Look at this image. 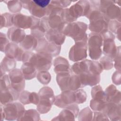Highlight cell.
<instances>
[{
  "label": "cell",
  "mask_w": 121,
  "mask_h": 121,
  "mask_svg": "<svg viewBox=\"0 0 121 121\" xmlns=\"http://www.w3.org/2000/svg\"><path fill=\"white\" fill-rule=\"evenodd\" d=\"M91 7L89 0H79L69 9L63 10L62 16L67 21H74L80 16L87 14Z\"/></svg>",
  "instance_id": "1"
},
{
  "label": "cell",
  "mask_w": 121,
  "mask_h": 121,
  "mask_svg": "<svg viewBox=\"0 0 121 121\" xmlns=\"http://www.w3.org/2000/svg\"><path fill=\"white\" fill-rule=\"evenodd\" d=\"M99 10L107 17L114 18L120 16V8L112 0H94Z\"/></svg>",
  "instance_id": "2"
},
{
  "label": "cell",
  "mask_w": 121,
  "mask_h": 121,
  "mask_svg": "<svg viewBox=\"0 0 121 121\" xmlns=\"http://www.w3.org/2000/svg\"><path fill=\"white\" fill-rule=\"evenodd\" d=\"M102 44V38L100 35H93L89 41L90 57L94 59L99 58L101 54L100 46Z\"/></svg>",
  "instance_id": "3"
},
{
  "label": "cell",
  "mask_w": 121,
  "mask_h": 121,
  "mask_svg": "<svg viewBox=\"0 0 121 121\" xmlns=\"http://www.w3.org/2000/svg\"><path fill=\"white\" fill-rule=\"evenodd\" d=\"M86 56V46L84 43L73 46L70 51L69 58L73 61L82 60Z\"/></svg>",
  "instance_id": "4"
},
{
  "label": "cell",
  "mask_w": 121,
  "mask_h": 121,
  "mask_svg": "<svg viewBox=\"0 0 121 121\" xmlns=\"http://www.w3.org/2000/svg\"><path fill=\"white\" fill-rule=\"evenodd\" d=\"M32 60H38L35 62V65L39 70L48 69L50 67L51 58L47 54H39L32 58Z\"/></svg>",
  "instance_id": "5"
},
{
  "label": "cell",
  "mask_w": 121,
  "mask_h": 121,
  "mask_svg": "<svg viewBox=\"0 0 121 121\" xmlns=\"http://www.w3.org/2000/svg\"><path fill=\"white\" fill-rule=\"evenodd\" d=\"M12 85L17 90H21L24 88V81L21 73L17 69L14 70L10 74Z\"/></svg>",
  "instance_id": "6"
},
{
  "label": "cell",
  "mask_w": 121,
  "mask_h": 121,
  "mask_svg": "<svg viewBox=\"0 0 121 121\" xmlns=\"http://www.w3.org/2000/svg\"><path fill=\"white\" fill-rule=\"evenodd\" d=\"M14 16L15 24L17 26L22 28H28L31 24V17L26 16L21 14L15 15Z\"/></svg>",
  "instance_id": "7"
},
{
  "label": "cell",
  "mask_w": 121,
  "mask_h": 121,
  "mask_svg": "<svg viewBox=\"0 0 121 121\" xmlns=\"http://www.w3.org/2000/svg\"><path fill=\"white\" fill-rule=\"evenodd\" d=\"M46 9H43L36 5L33 0H30V2L28 8L30 13L33 15L38 17H42L46 15Z\"/></svg>",
  "instance_id": "8"
},
{
  "label": "cell",
  "mask_w": 121,
  "mask_h": 121,
  "mask_svg": "<svg viewBox=\"0 0 121 121\" xmlns=\"http://www.w3.org/2000/svg\"><path fill=\"white\" fill-rule=\"evenodd\" d=\"M83 84L85 85L92 86L99 82L100 77L98 75H94L93 74H82L81 76Z\"/></svg>",
  "instance_id": "9"
},
{
  "label": "cell",
  "mask_w": 121,
  "mask_h": 121,
  "mask_svg": "<svg viewBox=\"0 0 121 121\" xmlns=\"http://www.w3.org/2000/svg\"><path fill=\"white\" fill-rule=\"evenodd\" d=\"M25 35L23 31L18 29L12 28L9 32V36L11 40L15 42H20L22 40Z\"/></svg>",
  "instance_id": "10"
},
{
  "label": "cell",
  "mask_w": 121,
  "mask_h": 121,
  "mask_svg": "<svg viewBox=\"0 0 121 121\" xmlns=\"http://www.w3.org/2000/svg\"><path fill=\"white\" fill-rule=\"evenodd\" d=\"M47 36L48 37V39L57 44H61L65 39V37L59 33L53 31L52 32H49L47 34Z\"/></svg>",
  "instance_id": "11"
},
{
  "label": "cell",
  "mask_w": 121,
  "mask_h": 121,
  "mask_svg": "<svg viewBox=\"0 0 121 121\" xmlns=\"http://www.w3.org/2000/svg\"><path fill=\"white\" fill-rule=\"evenodd\" d=\"M90 63V61L86 60L83 62L75 64L73 67V71L77 74L83 73L88 69Z\"/></svg>",
  "instance_id": "12"
},
{
  "label": "cell",
  "mask_w": 121,
  "mask_h": 121,
  "mask_svg": "<svg viewBox=\"0 0 121 121\" xmlns=\"http://www.w3.org/2000/svg\"><path fill=\"white\" fill-rule=\"evenodd\" d=\"M23 73L26 79H31L35 77V68L30 65L29 63L25 64L23 68Z\"/></svg>",
  "instance_id": "13"
},
{
  "label": "cell",
  "mask_w": 121,
  "mask_h": 121,
  "mask_svg": "<svg viewBox=\"0 0 121 121\" xmlns=\"http://www.w3.org/2000/svg\"><path fill=\"white\" fill-rule=\"evenodd\" d=\"M7 2L9 9L12 12H17L20 11L22 5L20 0H8L5 1Z\"/></svg>",
  "instance_id": "14"
},
{
  "label": "cell",
  "mask_w": 121,
  "mask_h": 121,
  "mask_svg": "<svg viewBox=\"0 0 121 121\" xmlns=\"http://www.w3.org/2000/svg\"><path fill=\"white\" fill-rule=\"evenodd\" d=\"M50 75L48 73L41 72L38 75V79L43 84H47L50 80Z\"/></svg>",
  "instance_id": "15"
},
{
  "label": "cell",
  "mask_w": 121,
  "mask_h": 121,
  "mask_svg": "<svg viewBox=\"0 0 121 121\" xmlns=\"http://www.w3.org/2000/svg\"><path fill=\"white\" fill-rule=\"evenodd\" d=\"M33 1L36 5L43 9H46L51 1L50 0H34Z\"/></svg>",
  "instance_id": "16"
},
{
  "label": "cell",
  "mask_w": 121,
  "mask_h": 121,
  "mask_svg": "<svg viewBox=\"0 0 121 121\" xmlns=\"http://www.w3.org/2000/svg\"><path fill=\"white\" fill-rule=\"evenodd\" d=\"M91 64V67L92 68V71H93L94 73H95H95H99L101 72V68L100 66L98 65L99 64L97 62H93Z\"/></svg>",
  "instance_id": "17"
},
{
  "label": "cell",
  "mask_w": 121,
  "mask_h": 121,
  "mask_svg": "<svg viewBox=\"0 0 121 121\" xmlns=\"http://www.w3.org/2000/svg\"><path fill=\"white\" fill-rule=\"evenodd\" d=\"M58 3L60 4V5L63 8L64 7H67L69 6L71 3L72 2L70 0H57Z\"/></svg>",
  "instance_id": "18"
}]
</instances>
